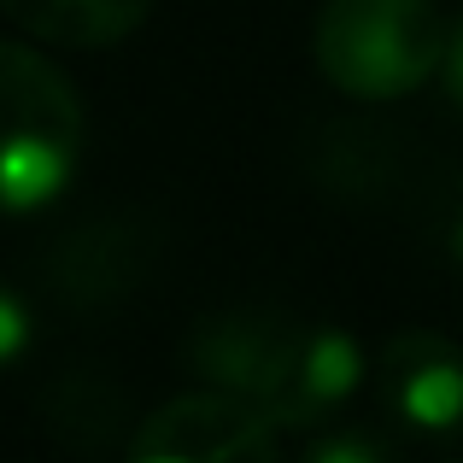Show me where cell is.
Segmentation results:
<instances>
[{
    "instance_id": "cell-12",
    "label": "cell",
    "mask_w": 463,
    "mask_h": 463,
    "mask_svg": "<svg viewBox=\"0 0 463 463\" xmlns=\"http://www.w3.org/2000/svg\"><path fill=\"white\" fill-rule=\"evenodd\" d=\"M446 241H452V252H458V259H463V194H458L452 217H446Z\"/></svg>"
},
{
    "instance_id": "cell-6",
    "label": "cell",
    "mask_w": 463,
    "mask_h": 463,
    "mask_svg": "<svg viewBox=\"0 0 463 463\" xmlns=\"http://www.w3.org/2000/svg\"><path fill=\"white\" fill-rule=\"evenodd\" d=\"M382 399L399 422L446 434L463 422V352L434 328H405L382 346Z\"/></svg>"
},
{
    "instance_id": "cell-5",
    "label": "cell",
    "mask_w": 463,
    "mask_h": 463,
    "mask_svg": "<svg viewBox=\"0 0 463 463\" xmlns=\"http://www.w3.org/2000/svg\"><path fill=\"white\" fill-rule=\"evenodd\" d=\"M153 229L141 217H89V223L65 229V235L47 247L42 270L65 306L94 311L112 306V299L136 294L153 270Z\"/></svg>"
},
{
    "instance_id": "cell-3",
    "label": "cell",
    "mask_w": 463,
    "mask_h": 463,
    "mask_svg": "<svg viewBox=\"0 0 463 463\" xmlns=\"http://www.w3.org/2000/svg\"><path fill=\"white\" fill-rule=\"evenodd\" d=\"M124 452L141 463H270L282 452V422L259 399L212 382L136 422Z\"/></svg>"
},
{
    "instance_id": "cell-7",
    "label": "cell",
    "mask_w": 463,
    "mask_h": 463,
    "mask_svg": "<svg viewBox=\"0 0 463 463\" xmlns=\"http://www.w3.org/2000/svg\"><path fill=\"white\" fill-rule=\"evenodd\" d=\"M35 411H42V429L53 434L65 452H82V458L112 452L118 434L129 429L124 387H118L106 370H89V364L53 375V382L42 387V399H35Z\"/></svg>"
},
{
    "instance_id": "cell-4",
    "label": "cell",
    "mask_w": 463,
    "mask_h": 463,
    "mask_svg": "<svg viewBox=\"0 0 463 463\" xmlns=\"http://www.w3.org/2000/svg\"><path fill=\"white\" fill-rule=\"evenodd\" d=\"M306 340H311V328H299L294 317L235 306V311L205 317V323L188 335V364L205 375V382L235 387V393L259 399V405L276 417L282 399H288V387H294V375H299Z\"/></svg>"
},
{
    "instance_id": "cell-8",
    "label": "cell",
    "mask_w": 463,
    "mask_h": 463,
    "mask_svg": "<svg viewBox=\"0 0 463 463\" xmlns=\"http://www.w3.org/2000/svg\"><path fill=\"white\" fill-rule=\"evenodd\" d=\"M24 35L53 47H118L147 24L153 0H0Z\"/></svg>"
},
{
    "instance_id": "cell-10",
    "label": "cell",
    "mask_w": 463,
    "mask_h": 463,
    "mask_svg": "<svg viewBox=\"0 0 463 463\" xmlns=\"http://www.w3.org/2000/svg\"><path fill=\"white\" fill-rule=\"evenodd\" d=\"M24 346H30V311L18 306L12 288H0V370H6Z\"/></svg>"
},
{
    "instance_id": "cell-2",
    "label": "cell",
    "mask_w": 463,
    "mask_h": 463,
    "mask_svg": "<svg viewBox=\"0 0 463 463\" xmlns=\"http://www.w3.org/2000/svg\"><path fill=\"white\" fill-rule=\"evenodd\" d=\"M446 18L434 0H323L311 53L335 89L358 100H399L446 59Z\"/></svg>"
},
{
    "instance_id": "cell-1",
    "label": "cell",
    "mask_w": 463,
    "mask_h": 463,
    "mask_svg": "<svg viewBox=\"0 0 463 463\" xmlns=\"http://www.w3.org/2000/svg\"><path fill=\"white\" fill-rule=\"evenodd\" d=\"M89 118L71 77L24 42H0V217L42 212L82 165Z\"/></svg>"
},
{
    "instance_id": "cell-9",
    "label": "cell",
    "mask_w": 463,
    "mask_h": 463,
    "mask_svg": "<svg viewBox=\"0 0 463 463\" xmlns=\"http://www.w3.org/2000/svg\"><path fill=\"white\" fill-rule=\"evenodd\" d=\"M358 375H364L358 346H352L340 328H311L299 375H294V387H288L276 422H323L328 411L346 405V393L358 387Z\"/></svg>"
},
{
    "instance_id": "cell-11",
    "label": "cell",
    "mask_w": 463,
    "mask_h": 463,
    "mask_svg": "<svg viewBox=\"0 0 463 463\" xmlns=\"http://www.w3.org/2000/svg\"><path fill=\"white\" fill-rule=\"evenodd\" d=\"M440 71H446V89H452V100L463 106V24L452 35H446V59H440Z\"/></svg>"
}]
</instances>
